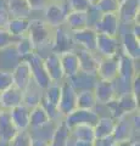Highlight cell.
<instances>
[{"instance_id":"1","label":"cell","mask_w":140,"mask_h":146,"mask_svg":"<svg viewBox=\"0 0 140 146\" xmlns=\"http://www.w3.org/2000/svg\"><path fill=\"white\" fill-rule=\"evenodd\" d=\"M54 32H55V28H52L44 20H31L27 36L37 50L38 48H43L46 45L51 46Z\"/></svg>"},{"instance_id":"2","label":"cell","mask_w":140,"mask_h":146,"mask_svg":"<svg viewBox=\"0 0 140 146\" xmlns=\"http://www.w3.org/2000/svg\"><path fill=\"white\" fill-rule=\"evenodd\" d=\"M26 61L29 63V67H31V72H32V80L33 83L40 88L42 90L46 89L49 85H50L52 82L49 78L46 71L44 68L43 65V57L34 51L33 54H31L28 57L26 58Z\"/></svg>"},{"instance_id":"3","label":"cell","mask_w":140,"mask_h":146,"mask_svg":"<svg viewBox=\"0 0 140 146\" xmlns=\"http://www.w3.org/2000/svg\"><path fill=\"white\" fill-rule=\"evenodd\" d=\"M101 116L96 112V110H82V108H76L74 111H72L70 115L64 117L65 124L72 129L77 125H92L94 127L95 123L99 121V118Z\"/></svg>"},{"instance_id":"4","label":"cell","mask_w":140,"mask_h":146,"mask_svg":"<svg viewBox=\"0 0 140 146\" xmlns=\"http://www.w3.org/2000/svg\"><path fill=\"white\" fill-rule=\"evenodd\" d=\"M57 108L62 117L70 115L77 108V91L67 79L64 83H61V95L57 104Z\"/></svg>"},{"instance_id":"5","label":"cell","mask_w":140,"mask_h":146,"mask_svg":"<svg viewBox=\"0 0 140 146\" xmlns=\"http://www.w3.org/2000/svg\"><path fill=\"white\" fill-rule=\"evenodd\" d=\"M67 4H57V3H49L48 6L44 9L45 22L50 25L52 28H58V27L65 25L66 15L68 12Z\"/></svg>"},{"instance_id":"6","label":"cell","mask_w":140,"mask_h":146,"mask_svg":"<svg viewBox=\"0 0 140 146\" xmlns=\"http://www.w3.org/2000/svg\"><path fill=\"white\" fill-rule=\"evenodd\" d=\"M74 50V43L72 39V32L66 28L65 25L55 28L54 38L51 42V51L55 54H62L66 51Z\"/></svg>"},{"instance_id":"7","label":"cell","mask_w":140,"mask_h":146,"mask_svg":"<svg viewBox=\"0 0 140 146\" xmlns=\"http://www.w3.org/2000/svg\"><path fill=\"white\" fill-rule=\"evenodd\" d=\"M118 61H119V54L116 55V56L100 57L99 58L96 77L102 80L115 82L117 77H118Z\"/></svg>"},{"instance_id":"8","label":"cell","mask_w":140,"mask_h":146,"mask_svg":"<svg viewBox=\"0 0 140 146\" xmlns=\"http://www.w3.org/2000/svg\"><path fill=\"white\" fill-rule=\"evenodd\" d=\"M140 0H121L117 15L119 17L121 25H133L139 22Z\"/></svg>"},{"instance_id":"9","label":"cell","mask_w":140,"mask_h":146,"mask_svg":"<svg viewBox=\"0 0 140 146\" xmlns=\"http://www.w3.org/2000/svg\"><path fill=\"white\" fill-rule=\"evenodd\" d=\"M95 52L100 54L101 57L116 56L121 52V40L117 36L98 34L96 38V50Z\"/></svg>"},{"instance_id":"10","label":"cell","mask_w":140,"mask_h":146,"mask_svg":"<svg viewBox=\"0 0 140 146\" xmlns=\"http://www.w3.org/2000/svg\"><path fill=\"white\" fill-rule=\"evenodd\" d=\"M98 34L117 36L121 29V21L117 13H102L98 23L94 26Z\"/></svg>"},{"instance_id":"11","label":"cell","mask_w":140,"mask_h":146,"mask_svg":"<svg viewBox=\"0 0 140 146\" xmlns=\"http://www.w3.org/2000/svg\"><path fill=\"white\" fill-rule=\"evenodd\" d=\"M96 31L90 27L72 32V39H73L74 45H77L79 49H84L92 52H95L96 50Z\"/></svg>"},{"instance_id":"12","label":"cell","mask_w":140,"mask_h":146,"mask_svg":"<svg viewBox=\"0 0 140 146\" xmlns=\"http://www.w3.org/2000/svg\"><path fill=\"white\" fill-rule=\"evenodd\" d=\"M12 73V79H13V85L16 88L21 89L25 91L31 83H32V72H31L29 63L26 60H21L15 68L11 71Z\"/></svg>"},{"instance_id":"13","label":"cell","mask_w":140,"mask_h":146,"mask_svg":"<svg viewBox=\"0 0 140 146\" xmlns=\"http://www.w3.org/2000/svg\"><path fill=\"white\" fill-rule=\"evenodd\" d=\"M43 65L52 83H60V82L65 79L58 54H55L51 51L48 56L43 57Z\"/></svg>"},{"instance_id":"14","label":"cell","mask_w":140,"mask_h":146,"mask_svg":"<svg viewBox=\"0 0 140 146\" xmlns=\"http://www.w3.org/2000/svg\"><path fill=\"white\" fill-rule=\"evenodd\" d=\"M139 72L137 70V65H135V60H132L124 54H119V61H118V77L117 79H119L122 83L129 84L132 83L133 78Z\"/></svg>"},{"instance_id":"15","label":"cell","mask_w":140,"mask_h":146,"mask_svg":"<svg viewBox=\"0 0 140 146\" xmlns=\"http://www.w3.org/2000/svg\"><path fill=\"white\" fill-rule=\"evenodd\" d=\"M135 129L132 124V121L128 118V115H125L116 121L112 138L115 139V141H132Z\"/></svg>"},{"instance_id":"16","label":"cell","mask_w":140,"mask_h":146,"mask_svg":"<svg viewBox=\"0 0 140 146\" xmlns=\"http://www.w3.org/2000/svg\"><path fill=\"white\" fill-rule=\"evenodd\" d=\"M76 52L79 61V71L96 76L99 66V57L95 56L96 52H92L84 49H77Z\"/></svg>"},{"instance_id":"17","label":"cell","mask_w":140,"mask_h":146,"mask_svg":"<svg viewBox=\"0 0 140 146\" xmlns=\"http://www.w3.org/2000/svg\"><path fill=\"white\" fill-rule=\"evenodd\" d=\"M93 90L95 94L98 105H106L108 101L116 98V86L113 82L98 79Z\"/></svg>"},{"instance_id":"18","label":"cell","mask_w":140,"mask_h":146,"mask_svg":"<svg viewBox=\"0 0 140 146\" xmlns=\"http://www.w3.org/2000/svg\"><path fill=\"white\" fill-rule=\"evenodd\" d=\"M58 56H60L61 67L66 79L76 76L79 72V61H78V56H77L76 50L58 54Z\"/></svg>"},{"instance_id":"19","label":"cell","mask_w":140,"mask_h":146,"mask_svg":"<svg viewBox=\"0 0 140 146\" xmlns=\"http://www.w3.org/2000/svg\"><path fill=\"white\" fill-rule=\"evenodd\" d=\"M121 40V46L123 49L124 55H127L132 60H139L140 57V39H138L135 35H133L132 32H125L122 35Z\"/></svg>"},{"instance_id":"20","label":"cell","mask_w":140,"mask_h":146,"mask_svg":"<svg viewBox=\"0 0 140 146\" xmlns=\"http://www.w3.org/2000/svg\"><path fill=\"white\" fill-rule=\"evenodd\" d=\"M17 130L11 121L9 110H0V141L3 144H9L10 140L16 135Z\"/></svg>"},{"instance_id":"21","label":"cell","mask_w":140,"mask_h":146,"mask_svg":"<svg viewBox=\"0 0 140 146\" xmlns=\"http://www.w3.org/2000/svg\"><path fill=\"white\" fill-rule=\"evenodd\" d=\"M29 111H31V108H28L23 104L9 110L11 121L13 123V125H15V128L19 131L28 130V128H29Z\"/></svg>"},{"instance_id":"22","label":"cell","mask_w":140,"mask_h":146,"mask_svg":"<svg viewBox=\"0 0 140 146\" xmlns=\"http://www.w3.org/2000/svg\"><path fill=\"white\" fill-rule=\"evenodd\" d=\"M0 102H1V108L4 110H11L19 105H22L23 104V91L12 85L11 88L0 93Z\"/></svg>"},{"instance_id":"23","label":"cell","mask_w":140,"mask_h":146,"mask_svg":"<svg viewBox=\"0 0 140 146\" xmlns=\"http://www.w3.org/2000/svg\"><path fill=\"white\" fill-rule=\"evenodd\" d=\"M98 77L94 74H88L82 71H79L76 76L71 77L67 80L70 82V84L73 86L76 91L80 90H93L98 82Z\"/></svg>"},{"instance_id":"24","label":"cell","mask_w":140,"mask_h":146,"mask_svg":"<svg viewBox=\"0 0 140 146\" xmlns=\"http://www.w3.org/2000/svg\"><path fill=\"white\" fill-rule=\"evenodd\" d=\"M71 129L65 124L64 121L57 123L49 139V146H67L71 140Z\"/></svg>"},{"instance_id":"25","label":"cell","mask_w":140,"mask_h":146,"mask_svg":"<svg viewBox=\"0 0 140 146\" xmlns=\"http://www.w3.org/2000/svg\"><path fill=\"white\" fill-rule=\"evenodd\" d=\"M65 26L70 32L80 31L88 27V17L87 12L82 11H68L66 15Z\"/></svg>"},{"instance_id":"26","label":"cell","mask_w":140,"mask_h":146,"mask_svg":"<svg viewBox=\"0 0 140 146\" xmlns=\"http://www.w3.org/2000/svg\"><path fill=\"white\" fill-rule=\"evenodd\" d=\"M52 121L48 116L46 111L40 105L31 108V111H29V128L31 129H33V130L40 129V128L48 125Z\"/></svg>"},{"instance_id":"27","label":"cell","mask_w":140,"mask_h":146,"mask_svg":"<svg viewBox=\"0 0 140 146\" xmlns=\"http://www.w3.org/2000/svg\"><path fill=\"white\" fill-rule=\"evenodd\" d=\"M6 7L11 17L17 18H29V15L32 12V9L27 0H7Z\"/></svg>"},{"instance_id":"28","label":"cell","mask_w":140,"mask_h":146,"mask_svg":"<svg viewBox=\"0 0 140 146\" xmlns=\"http://www.w3.org/2000/svg\"><path fill=\"white\" fill-rule=\"evenodd\" d=\"M116 99L124 115H132L139 111V99L130 91L121 94L119 96H116Z\"/></svg>"},{"instance_id":"29","label":"cell","mask_w":140,"mask_h":146,"mask_svg":"<svg viewBox=\"0 0 140 146\" xmlns=\"http://www.w3.org/2000/svg\"><path fill=\"white\" fill-rule=\"evenodd\" d=\"M29 22H31V18L11 17L5 29L11 35L16 36V38H21V36L27 35V32H28V28H29Z\"/></svg>"},{"instance_id":"30","label":"cell","mask_w":140,"mask_h":146,"mask_svg":"<svg viewBox=\"0 0 140 146\" xmlns=\"http://www.w3.org/2000/svg\"><path fill=\"white\" fill-rule=\"evenodd\" d=\"M115 123L116 121L111 117H100L99 121L94 125V135L95 139L106 138V136H111L115 129Z\"/></svg>"},{"instance_id":"31","label":"cell","mask_w":140,"mask_h":146,"mask_svg":"<svg viewBox=\"0 0 140 146\" xmlns=\"http://www.w3.org/2000/svg\"><path fill=\"white\" fill-rule=\"evenodd\" d=\"M98 101L94 90H80L77 91V108L82 110H95Z\"/></svg>"},{"instance_id":"32","label":"cell","mask_w":140,"mask_h":146,"mask_svg":"<svg viewBox=\"0 0 140 146\" xmlns=\"http://www.w3.org/2000/svg\"><path fill=\"white\" fill-rule=\"evenodd\" d=\"M27 89L31 90V94L28 93V91H23V105H26L28 108H33L35 106H38V105L40 104L43 90L40 88H38L33 82L27 86Z\"/></svg>"},{"instance_id":"33","label":"cell","mask_w":140,"mask_h":146,"mask_svg":"<svg viewBox=\"0 0 140 146\" xmlns=\"http://www.w3.org/2000/svg\"><path fill=\"white\" fill-rule=\"evenodd\" d=\"M15 49H16V52L21 60H26L31 54H33L35 51L34 45L32 44V42H31L27 35L21 36V38L17 40V43L15 44Z\"/></svg>"},{"instance_id":"34","label":"cell","mask_w":140,"mask_h":146,"mask_svg":"<svg viewBox=\"0 0 140 146\" xmlns=\"http://www.w3.org/2000/svg\"><path fill=\"white\" fill-rule=\"evenodd\" d=\"M71 138L74 140H85V141H94V128L92 125H77L71 129Z\"/></svg>"},{"instance_id":"35","label":"cell","mask_w":140,"mask_h":146,"mask_svg":"<svg viewBox=\"0 0 140 146\" xmlns=\"http://www.w3.org/2000/svg\"><path fill=\"white\" fill-rule=\"evenodd\" d=\"M61 95V84L60 83H51L46 89L43 90V98L46 99L49 102H51L54 105L58 104Z\"/></svg>"},{"instance_id":"36","label":"cell","mask_w":140,"mask_h":146,"mask_svg":"<svg viewBox=\"0 0 140 146\" xmlns=\"http://www.w3.org/2000/svg\"><path fill=\"white\" fill-rule=\"evenodd\" d=\"M33 135L27 130L17 131L16 135L10 140L9 146H31L32 145Z\"/></svg>"},{"instance_id":"37","label":"cell","mask_w":140,"mask_h":146,"mask_svg":"<svg viewBox=\"0 0 140 146\" xmlns=\"http://www.w3.org/2000/svg\"><path fill=\"white\" fill-rule=\"evenodd\" d=\"M94 5L101 13H117L119 0H98Z\"/></svg>"},{"instance_id":"38","label":"cell","mask_w":140,"mask_h":146,"mask_svg":"<svg viewBox=\"0 0 140 146\" xmlns=\"http://www.w3.org/2000/svg\"><path fill=\"white\" fill-rule=\"evenodd\" d=\"M67 7L70 11H82L87 12L89 7L93 5L90 0H67Z\"/></svg>"},{"instance_id":"39","label":"cell","mask_w":140,"mask_h":146,"mask_svg":"<svg viewBox=\"0 0 140 146\" xmlns=\"http://www.w3.org/2000/svg\"><path fill=\"white\" fill-rule=\"evenodd\" d=\"M19 39L20 38H16V36L11 35L5 28H0V50L15 45Z\"/></svg>"},{"instance_id":"40","label":"cell","mask_w":140,"mask_h":146,"mask_svg":"<svg viewBox=\"0 0 140 146\" xmlns=\"http://www.w3.org/2000/svg\"><path fill=\"white\" fill-rule=\"evenodd\" d=\"M12 85H13V79L11 71L0 70V93L11 88Z\"/></svg>"},{"instance_id":"41","label":"cell","mask_w":140,"mask_h":146,"mask_svg":"<svg viewBox=\"0 0 140 146\" xmlns=\"http://www.w3.org/2000/svg\"><path fill=\"white\" fill-rule=\"evenodd\" d=\"M106 107H107V110H108V112H110V117L113 118L115 121L119 119V118H122L123 116H125L124 113H123V111L121 110V107H119L118 102H117V99H116V98H115L113 100H111V101H108V102L106 104Z\"/></svg>"},{"instance_id":"42","label":"cell","mask_w":140,"mask_h":146,"mask_svg":"<svg viewBox=\"0 0 140 146\" xmlns=\"http://www.w3.org/2000/svg\"><path fill=\"white\" fill-rule=\"evenodd\" d=\"M102 13L95 7V5H92L89 7V10L87 11V17H88V27L94 28V26L98 23V21L100 20Z\"/></svg>"},{"instance_id":"43","label":"cell","mask_w":140,"mask_h":146,"mask_svg":"<svg viewBox=\"0 0 140 146\" xmlns=\"http://www.w3.org/2000/svg\"><path fill=\"white\" fill-rule=\"evenodd\" d=\"M10 18H11V15L6 7V3L0 5V28H6Z\"/></svg>"},{"instance_id":"44","label":"cell","mask_w":140,"mask_h":146,"mask_svg":"<svg viewBox=\"0 0 140 146\" xmlns=\"http://www.w3.org/2000/svg\"><path fill=\"white\" fill-rule=\"evenodd\" d=\"M29 4V6L31 9H32V11L34 10H43L44 11V9L48 6V4L50 3V0H27Z\"/></svg>"},{"instance_id":"45","label":"cell","mask_w":140,"mask_h":146,"mask_svg":"<svg viewBox=\"0 0 140 146\" xmlns=\"http://www.w3.org/2000/svg\"><path fill=\"white\" fill-rule=\"evenodd\" d=\"M115 144H116V141L112 138V135L94 140V146H115Z\"/></svg>"},{"instance_id":"46","label":"cell","mask_w":140,"mask_h":146,"mask_svg":"<svg viewBox=\"0 0 140 146\" xmlns=\"http://www.w3.org/2000/svg\"><path fill=\"white\" fill-rule=\"evenodd\" d=\"M130 93L134 94L135 96L139 99V95H140V77H139V74L135 76L132 80V83H130Z\"/></svg>"},{"instance_id":"47","label":"cell","mask_w":140,"mask_h":146,"mask_svg":"<svg viewBox=\"0 0 140 146\" xmlns=\"http://www.w3.org/2000/svg\"><path fill=\"white\" fill-rule=\"evenodd\" d=\"M31 146H49V141L46 139H42V138H34L32 140V145Z\"/></svg>"},{"instance_id":"48","label":"cell","mask_w":140,"mask_h":146,"mask_svg":"<svg viewBox=\"0 0 140 146\" xmlns=\"http://www.w3.org/2000/svg\"><path fill=\"white\" fill-rule=\"evenodd\" d=\"M73 146H94V141H85V140H74Z\"/></svg>"},{"instance_id":"49","label":"cell","mask_w":140,"mask_h":146,"mask_svg":"<svg viewBox=\"0 0 140 146\" xmlns=\"http://www.w3.org/2000/svg\"><path fill=\"white\" fill-rule=\"evenodd\" d=\"M132 141H116L115 146H130Z\"/></svg>"},{"instance_id":"50","label":"cell","mask_w":140,"mask_h":146,"mask_svg":"<svg viewBox=\"0 0 140 146\" xmlns=\"http://www.w3.org/2000/svg\"><path fill=\"white\" fill-rule=\"evenodd\" d=\"M67 0H50V3H57V4H64Z\"/></svg>"},{"instance_id":"51","label":"cell","mask_w":140,"mask_h":146,"mask_svg":"<svg viewBox=\"0 0 140 146\" xmlns=\"http://www.w3.org/2000/svg\"><path fill=\"white\" fill-rule=\"evenodd\" d=\"M130 146H140L139 140H134V141H132V144H130Z\"/></svg>"},{"instance_id":"52","label":"cell","mask_w":140,"mask_h":146,"mask_svg":"<svg viewBox=\"0 0 140 146\" xmlns=\"http://www.w3.org/2000/svg\"><path fill=\"white\" fill-rule=\"evenodd\" d=\"M96 1H98V0H90V3H92V4H93V5H94V4H95Z\"/></svg>"},{"instance_id":"53","label":"cell","mask_w":140,"mask_h":146,"mask_svg":"<svg viewBox=\"0 0 140 146\" xmlns=\"http://www.w3.org/2000/svg\"><path fill=\"white\" fill-rule=\"evenodd\" d=\"M0 110H1V102H0Z\"/></svg>"},{"instance_id":"54","label":"cell","mask_w":140,"mask_h":146,"mask_svg":"<svg viewBox=\"0 0 140 146\" xmlns=\"http://www.w3.org/2000/svg\"><path fill=\"white\" fill-rule=\"evenodd\" d=\"M119 1H121V0H119Z\"/></svg>"}]
</instances>
